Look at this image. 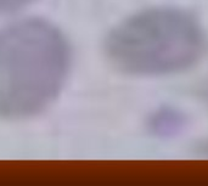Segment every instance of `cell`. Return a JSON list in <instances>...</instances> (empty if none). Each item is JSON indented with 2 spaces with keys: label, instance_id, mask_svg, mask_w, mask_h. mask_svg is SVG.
Returning a JSON list of instances; mask_svg holds the SVG:
<instances>
[{
  "label": "cell",
  "instance_id": "cell-2",
  "mask_svg": "<svg viewBox=\"0 0 208 186\" xmlns=\"http://www.w3.org/2000/svg\"><path fill=\"white\" fill-rule=\"evenodd\" d=\"M204 48L206 35L198 20L173 6L136 12L117 24L106 40L114 67L140 77L184 72L197 63Z\"/></svg>",
  "mask_w": 208,
  "mask_h": 186
},
{
  "label": "cell",
  "instance_id": "cell-1",
  "mask_svg": "<svg viewBox=\"0 0 208 186\" xmlns=\"http://www.w3.org/2000/svg\"><path fill=\"white\" fill-rule=\"evenodd\" d=\"M71 52L62 33L42 20L0 31V117L24 118L45 110L59 95Z\"/></svg>",
  "mask_w": 208,
  "mask_h": 186
},
{
  "label": "cell",
  "instance_id": "cell-5",
  "mask_svg": "<svg viewBox=\"0 0 208 186\" xmlns=\"http://www.w3.org/2000/svg\"><path fill=\"white\" fill-rule=\"evenodd\" d=\"M207 149H208V147H207Z\"/></svg>",
  "mask_w": 208,
  "mask_h": 186
},
{
  "label": "cell",
  "instance_id": "cell-4",
  "mask_svg": "<svg viewBox=\"0 0 208 186\" xmlns=\"http://www.w3.org/2000/svg\"><path fill=\"white\" fill-rule=\"evenodd\" d=\"M207 99H208V86H207Z\"/></svg>",
  "mask_w": 208,
  "mask_h": 186
},
{
  "label": "cell",
  "instance_id": "cell-3",
  "mask_svg": "<svg viewBox=\"0 0 208 186\" xmlns=\"http://www.w3.org/2000/svg\"><path fill=\"white\" fill-rule=\"evenodd\" d=\"M34 0H0V15L14 12L18 9L27 6Z\"/></svg>",
  "mask_w": 208,
  "mask_h": 186
}]
</instances>
